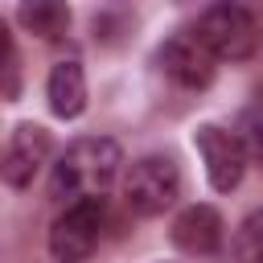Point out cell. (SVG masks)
Masks as SVG:
<instances>
[{"instance_id":"10","label":"cell","mask_w":263,"mask_h":263,"mask_svg":"<svg viewBox=\"0 0 263 263\" xmlns=\"http://www.w3.org/2000/svg\"><path fill=\"white\" fill-rule=\"evenodd\" d=\"M21 25L29 33H37L41 41H58L66 29H70V8L58 4V0H33V4H21L16 8Z\"/></svg>"},{"instance_id":"5","label":"cell","mask_w":263,"mask_h":263,"mask_svg":"<svg viewBox=\"0 0 263 263\" xmlns=\"http://www.w3.org/2000/svg\"><path fill=\"white\" fill-rule=\"evenodd\" d=\"M53 152V136L41 127V123H16L8 132V144H4V156H0V177L8 189H29L33 177L45 168Z\"/></svg>"},{"instance_id":"1","label":"cell","mask_w":263,"mask_h":263,"mask_svg":"<svg viewBox=\"0 0 263 263\" xmlns=\"http://www.w3.org/2000/svg\"><path fill=\"white\" fill-rule=\"evenodd\" d=\"M119 168H123V148L111 136H82L58 156V164L49 173V197L62 205L103 197L115 185Z\"/></svg>"},{"instance_id":"11","label":"cell","mask_w":263,"mask_h":263,"mask_svg":"<svg viewBox=\"0 0 263 263\" xmlns=\"http://www.w3.org/2000/svg\"><path fill=\"white\" fill-rule=\"evenodd\" d=\"M234 259L238 263H263V210H251L234 230Z\"/></svg>"},{"instance_id":"3","label":"cell","mask_w":263,"mask_h":263,"mask_svg":"<svg viewBox=\"0 0 263 263\" xmlns=\"http://www.w3.org/2000/svg\"><path fill=\"white\" fill-rule=\"evenodd\" d=\"M181 197V168L173 156L152 152L127 164L123 173V205L140 218H156L164 214L173 201Z\"/></svg>"},{"instance_id":"2","label":"cell","mask_w":263,"mask_h":263,"mask_svg":"<svg viewBox=\"0 0 263 263\" xmlns=\"http://www.w3.org/2000/svg\"><path fill=\"white\" fill-rule=\"evenodd\" d=\"M189 33L214 62H247L259 45V25L242 4H210Z\"/></svg>"},{"instance_id":"6","label":"cell","mask_w":263,"mask_h":263,"mask_svg":"<svg viewBox=\"0 0 263 263\" xmlns=\"http://www.w3.org/2000/svg\"><path fill=\"white\" fill-rule=\"evenodd\" d=\"M193 144H197V152H201V160H205L210 185H214L218 193L238 189V181H242V173H247V152H242L238 136H234L230 127L201 123V127L193 132Z\"/></svg>"},{"instance_id":"8","label":"cell","mask_w":263,"mask_h":263,"mask_svg":"<svg viewBox=\"0 0 263 263\" xmlns=\"http://www.w3.org/2000/svg\"><path fill=\"white\" fill-rule=\"evenodd\" d=\"M222 214L214 205H185L177 218H173V247L185 251V255H214L222 247Z\"/></svg>"},{"instance_id":"9","label":"cell","mask_w":263,"mask_h":263,"mask_svg":"<svg viewBox=\"0 0 263 263\" xmlns=\"http://www.w3.org/2000/svg\"><path fill=\"white\" fill-rule=\"evenodd\" d=\"M45 99H49V111L58 119H78L86 111V74L74 58L58 62L45 78Z\"/></svg>"},{"instance_id":"13","label":"cell","mask_w":263,"mask_h":263,"mask_svg":"<svg viewBox=\"0 0 263 263\" xmlns=\"http://www.w3.org/2000/svg\"><path fill=\"white\" fill-rule=\"evenodd\" d=\"M4 29V25H0ZM4 99L12 103L16 95H21V58H16V45H12V33L4 29Z\"/></svg>"},{"instance_id":"12","label":"cell","mask_w":263,"mask_h":263,"mask_svg":"<svg viewBox=\"0 0 263 263\" xmlns=\"http://www.w3.org/2000/svg\"><path fill=\"white\" fill-rule=\"evenodd\" d=\"M234 136L247 152V160H259L263 164V107H247L234 123Z\"/></svg>"},{"instance_id":"4","label":"cell","mask_w":263,"mask_h":263,"mask_svg":"<svg viewBox=\"0 0 263 263\" xmlns=\"http://www.w3.org/2000/svg\"><path fill=\"white\" fill-rule=\"evenodd\" d=\"M103 234V197H86L66 205L49 226V255L53 263H86Z\"/></svg>"},{"instance_id":"7","label":"cell","mask_w":263,"mask_h":263,"mask_svg":"<svg viewBox=\"0 0 263 263\" xmlns=\"http://www.w3.org/2000/svg\"><path fill=\"white\" fill-rule=\"evenodd\" d=\"M156 66L185 90H205L214 82V58L197 45L193 33H177L156 49Z\"/></svg>"}]
</instances>
